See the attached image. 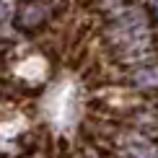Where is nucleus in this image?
Instances as JSON below:
<instances>
[{"label": "nucleus", "instance_id": "7ed1b4c3", "mask_svg": "<svg viewBox=\"0 0 158 158\" xmlns=\"http://www.w3.org/2000/svg\"><path fill=\"white\" fill-rule=\"evenodd\" d=\"M130 83L140 91H156L158 88V65L150 62V65H140V68L132 70L130 75Z\"/></svg>", "mask_w": 158, "mask_h": 158}, {"label": "nucleus", "instance_id": "f03ea898", "mask_svg": "<svg viewBox=\"0 0 158 158\" xmlns=\"http://www.w3.org/2000/svg\"><path fill=\"white\" fill-rule=\"evenodd\" d=\"M47 16H49V5L44 0H26L16 10V26L23 31H34L47 21Z\"/></svg>", "mask_w": 158, "mask_h": 158}, {"label": "nucleus", "instance_id": "39448f33", "mask_svg": "<svg viewBox=\"0 0 158 158\" xmlns=\"http://www.w3.org/2000/svg\"><path fill=\"white\" fill-rule=\"evenodd\" d=\"M5 16H8V3H5V0H0V21H3Z\"/></svg>", "mask_w": 158, "mask_h": 158}, {"label": "nucleus", "instance_id": "20e7f679", "mask_svg": "<svg viewBox=\"0 0 158 158\" xmlns=\"http://www.w3.org/2000/svg\"><path fill=\"white\" fill-rule=\"evenodd\" d=\"M124 158H156V148L153 143L143 140V137H127L122 145Z\"/></svg>", "mask_w": 158, "mask_h": 158}, {"label": "nucleus", "instance_id": "f257e3e1", "mask_svg": "<svg viewBox=\"0 0 158 158\" xmlns=\"http://www.w3.org/2000/svg\"><path fill=\"white\" fill-rule=\"evenodd\" d=\"M109 44L119 52L122 60H140L150 52V26L140 8L122 10L117 21L106 29Z\"/></svg>", "mask_w": 158, "mask_h": 158}]
</instances>
